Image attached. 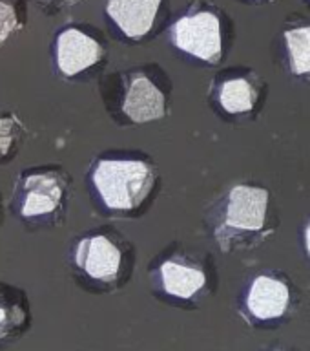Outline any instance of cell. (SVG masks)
Returning a JSON list of instances; mask_svg holds the SVG:
<instances>
[{
    "label": "cell",
    "mask_w": 310,
    "mask_h": 351,
    "mask_svg": "<svg viewBox=\"0 0 310 351\" xmlns=\"http://www.w3.org/2000/svg\"><path fill=\"white\" fill-rule=\"evenodd\" d=\"M246 311L252 318L268 322L278 320L290 306V291L283 280L272 278L267 274L256 276L245 298Z\"/></svg>",
    "instance_id": "obj_7"
},
{
    "label": "cell",
    "mask_w": 310,
    "mask_h": 351,
    "mask_svg": "<svg viewBox=\"0 0 310 351\" xmlns=\"http://www.w3.org/2000/svg\"><path fill=\"white\" fill-rule=\"evenodd\" d=\"M161 0H108L106 13L130 38H141L153 27Z\"/></svg>",
    "instance_id": "obj_9"
},
{
    "label": "cell",
    "mask_w": 310,
    "mask_h": 351,
    "mask_svg": "<svg viewBox=\"0 0 310 351\" xmlns=\"http://www.w3.org/2000/svg\"><path fill=\"white\" fill-rule=\"evenodd\" d=\"M159 276L164 293L183 300L194 298L207 284V276L201 269L186 267L174 260H168L159 267Z\"/></svg>",
    "instance_id": "obj_11"
},
{
    "label": "cell",
    "mask_w": 310,
    "mask_h": 351,
    "mask_svg": "<svg viewBox=\"0 0 310 351\" xmlns=\"http://www.w3.org/2000/svg\"><path fill=\"white\" fill-rule=\"evenodd\" d=\"M219 101L230 114H243L252 110L256 103V92L246 79H232L223 82L219 90Z\"/></svg>",
    "instance_id": "obj_13"
},
{
    "label": "cell",
    "mask_w": 310,
    "mask_h": 351,
    "mask_svg": "<svg viewBox=\"0 0 310 351\" xmlns=\"http://www.w3.org/2000/svg\"><path fill=\"white\" fill-rule=\"evenodd\" d=\"M268 192L259 186L237 185L230 191L227 225L232 229L259 230L265 225Z\"/></svg>",
    "instance_id": "obj_8"
},
{
    "label": "cell",
    "mask_w": 310,
    "mask_h": 351,
    "mask_svg": "<svg viewBox=\"0 0 310 351\" xmlns=\"http://www.w3.org/2000/svg\"><path fill=\"white\" fill-rule=\"evenodd\" d=\"M4 216H5V205H4V197H2V192H0V229H2V223H4Z\"/></svg>",
    "instance_id": "obj_16"
},
{
    "label": "cell",
    "mask_w": 310,
    "mask_h": 351,
    "mask_svg": "<svg viewBox=\"0 0 310 351\" xmlns=\"http://www.w3.org/2000/svg\"><path fill=\"white\" fill-rule=\"evenodd\" d=\"M103 46L77 27H66L55 43V62L64 77H77L103 59Z\"/></svg>",
    "instance_id": "obj_5"
},
{
    "label": "cell",
    "mask_w": 310,
    "mask_h": 351,
    "mask_svg": "<svg viewBox=\"0 0 310 351\" xmlns=\"http://www.w3.org/2000/svg\"><path fill=\"white\" fill-rule=\"evenodd\" d=\"M68 180L60 169L40 167L22 170L10 197V208L27 229L48 227L64 210Z\"/></svg>",
    "instance_id": "obj_1"
},
{
    "label": "cell",
    "mask_w": 310,
    "mask_h": 351,
    "mask_svg": "<svg viewBox=\"0 0 310 351\" xmlns=\"http://www.w3.org/2000/svg\"><path fill=\"white\" fill-rule=\"evenodd\" d=\"M57 2H62V4L71 5V4H77V2H79V0H57Z\"/></svg>",
    "instance_id": "obj_18"
},
{
    "label": "cell",
    "mask_w": 310,
    "mask_h": 351,
    "mask_svg": "<svg viewBox=\"0 0 310 351\" xmlns=\"http://www.w3.org/2000/svg\"><path fill=\"white\" fill-rule=\"evenodd\" d=\"M31 328V306L26 291L0 280V350L15 344Z\"/></svg>",
    "instance_id": "obj_6"
},
{
    "label": "cell",
    "mask_w": 310,
    "mask_h": 351,
    "mask_svg": "<svg viewBox=\"0 0 310 351\" xmlns=\"http://www.w3.org/2000/svg\"><path fill=\"white\" fill-rule=\"evenodd\" d=\"M92 181L106 207L130 210L148 196L153 176L142 161L101 159L93 169Z\"/></svg>",
    "instance_id": "obj_2"
},
{
    "label": "cell",
    "mask_w": 310,
    "mask_h": 351,
    "mask_svg": "<svg viewBox=\"0 0 310 351\" xmlns=\"http://www.w3.org/2000/svg\"><path fill=\"white\" fill-rule=\"evenodd\" d=\"M287 49L290 57V70L296 75L310 73V26L285 32Z\"/></svg>",
    "instance_id": "obj_14"
},
{
    "label": "cell",
    "mask_w": 310,
    "mask_h": 351,
    "mask_svg": "<svg viewBox=\"0 0 310 351\" xmlns=\"http://www.w3.org/2000/svg\"><path fill=\"white\" fill-rule=\"evenodd\" d=\"M27 128L11 110L0 108V165L11 163L26 141Z\"/></svg>",
    "instance_id": "obj_12"
},
{
    "label": "cell",
    "mask_w": 310,
    "mask_h": 351,
    "mask_svg": "<svg viewBox=\"0 0 310 351\" xmlns=\"http://www.w3.org/2000/svg\"><path fill=\"white\" fill-rule=\"evenodd\" d=\"M22 22L16 10L8 0H0V48L11 38V35L21 29Z\"/></svg>",
    "instance_id": "obj_15"
},
{
    "label": "cell",
    "mask_w": 310,
    "mask_h": 351,
    "mask_svg": "<svg viewBox=\"0 0 310 351\" xmlns=\"http://www.w3.org/2000/svg\"><path fill=\"white\" fill-rule=\"evenodd\" d=\"M305 247L310 254V223L307 225V229H305Z\"/></svg>",
    "instance_id": "obj_17"
},
{
    "label": "cell",
    "mask_w": 310,
    "mask_h": 351,
    "mask_svg": "<svg viewBox=\"0 0 310 351\" xmlns=\"http://www.w3.org/2000/svg\"><path fill=\"white\" fill-rule=\"evenodd\" d=\"M170 35L175 48L207 62H218L223 51L221 24L210 11L185 15L172 26Z\"/></svg>",
    "instance_id": "obj_3"
},
{
    "label": "cell",
    "mask_w": 310,
    "mask_h": 351,
    "mask_svg": "<svg viewBox=\"0 0 310 351\" xmlns=\"http://www.w3.org/2000/svg\"><path fill=\"white\" fill-rule=\"evenodd\" d=\"M122 112L135 123L159 119L164 115V95L148 77L135 75L126 93Z\"/></svg>",
    "instance_id": "obj_10"
},
{
    "label": "cell",
    "mask_w": 310,
    "mask_h": 351,
    "mask_svg": "<svg viewBox=\"0 0 310 351\" xmlns=\"http://www.w3.org/2000/svg\"><path fill=\"white\" fill-rule=\"evenodd\" d=\"M73 262L90 280L109 284L119 276L122 254L108 236L95 234L86 236L77 243Z\"/></svg>",
    "instance_id": "obj_4"
}]
</instances>
